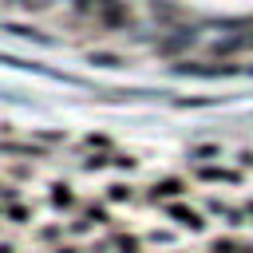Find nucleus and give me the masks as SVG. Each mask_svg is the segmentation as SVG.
I'll list each match as a JSON object with an SVG mask.
<instances>
[{
	"label": "nucleus",
	"instance_id": "1",
	"mask_svg": "<svg viewBox=\"0 0 253 253\" xmlns=\"http://www.w3.org/2000/svg\"><path fill=\"white\" fill-rule=\"evenodd\" d=\"M71 8H75L79 16H87V20H95V24L107 28V32L130 24V12H126L123 0H71Z\"/></svg>",
	"mask_w": 253,
	"mask_h": 253
},
{
	"label": "nucleus",
	"instance_id": "2",
	"mask_svg": "<svg viewBox=\"0 0 253 253\" xmlns=\"http://www.w3.org/2000/svg\"><path fill=\"white\" fill-rule=\"evenodd\" d=\"M186 194H190V178H182V174H162V178L150 182L146 202H150V206H166V202H182Z\"/></svg>",
	"mask_w": 253,
	"mask_h": 253
},
{
	"label": "nucleus",
	"instance_id": "3",
	"mask_svg": "<svg viewBox=\"0 0 253 253\" xmlns=\"http://www.w3.org/2000/svg\"><path fill=\"white\" fill-rule=\"evenodd\" d=\"M162 213H166L178 229H190V233H202V229H206V221H210V217H206V210L190 206L186 198H182V202H166V206H162Z\"/></svg>",
	"mask_w": 253,
	"mask_h": 253
},
{
	"label": "nucleus",
	"instance_id": "4",
	"mask_svg": "<svg viewBox=\"0 0 253 253\" xmlns=\"http://www.w3.org/2000/svg\"><path fill=\"white\" fill-rule=\"evenodd\" d=\"M194 178L198 182H210V186H241L245 182V174L237 170V166H225V162H206V166H194Z\"/></svg>",
	"mask_w": 253,
	"mask_h": 253
},
{
	"label": "nucleus",
	"instance_id": "5",
	"mask_svg": "<svg viewBox=\"0 0 253 253\" xmlns=\"http://www.w3.org/2000/svg\"><path fill=\"white\" fill-rule=\"evenodd\" d=\"M47 206H51L55 213H75V210H79V194H75V186L63 182V178H55V182L47 186Z\"/></svg>",
	"mask_w": 253,
	"mask_h": 253
},
{
	"label": "nucleus",
	"instance_id": "6",
	"mask_svg": "<svg viewBox=\"0 0 253 253\" xmlns=\"http://www.w3.org/2000/svg\"><path fill=\"white\" fill-rule=\"evenodd\" d=\"M206 217H221L229 229H241V225H245V210H241V206H229V202H221V198H210V202H206Z\"/></svg>",
	"mask_w": 253,
	"mask_h": 253
},
{
	"label": "nucleus",
	"instance_id": "7",
	"mask_svg": "<svg viewBox=\"0 0 253 253\" xmlns=\"http://www.w3.org/2000/svg\"><path fill=\"white\" fill-rule=\"evenodd\" d=\"M107 245H111V253H146L142 249V237L138 233H126V229H107Z\"/></svg>",
	"mask_w": 253,
	"mask_h": 253
},
{
	"label": "nucleus",
	"instance_id": "8",
	"mask_svg": "<svg viewBox=\"0 0 253 253\" xmlns=\"http://www.w3.org/2000/svg\"><path fill=\"white\" fill-rule=\"evenodd\" d=\"M103 202H107V206H130V202H134V186H130V182H107Z\"/></svg>",
	"mask_w": 253,
	"mask_h": 253
},
{
	"label": "nucleus",
	"instance_id": "9",
	"mask_svg": "<svg viewBox=\"0 0 253 253\" xmlns=\"http://www.w3.org/2000/svg\"><path fill=\"white\" fill-rule=\"evenodd\" d=\"M4 221H12V225H28V221H36V213H32V206H28L24 198H16V202L4 206Z\"/></svg>",
	"mask_w": 253,
	"mask_h": 253
},
{
	"label": "nucleus",
	"instance_id": "10",
	"mask_svg": "<svg viewBox=\"0 0 253 253\" xmlns=\"http://www.w3.org/2000/svg\"><path fill=\"white\" fill-rule=\"evenodd\" d=\"M36 241L47 245V249H55L59 241H67V237H63V221H47V225H40V229H36Z\"/></svg>",
	"mask_w": 253,
	"mask_h": 253
},
{
	"label": "nucleus",
	"instance_id": "11",
	"mask_svg": "<svg viewBox=\"0 0 253 253\" xmlns=\"http://www.w3.org/2000/svg\"><path fill=\"white\" fill-rule=\"evenodd\" d=\"M206 162H221V146L202 142V146H194V150H190V166H206Z\"/></svg>",
	"mask_w": 253,
	"mask_h": 253
},
{
	"label": "nucleus",
	"instance_id": "12",
	"mask_svg": "<svg viewBox=\"0 0 253 253\" xmlns=\"http://www.w3.org/2000/svg\"><path fill=\"white\" fill-rule=\"evenodd\" d=\"M4 4H12L20 12H47V8H55V0H4Z\"/></svg>",
	"mask_w": 253,
	"mask_h": 253
},
{
	"label": "nucleus",
	"instance_id": "13",
	"mask_svg": "<svg viewBox=\"0 0 253 253\" xmlns=\"http://www.w3.org/2000/svg\"><path fill=\"white\" fill-rule=\"evenodd\" d=\"M111 170H119V174H134V170H138V158H130V154H111Z\"/></svg>",
	"mask_w": 253,
	"mask_h": 253
},
{
	"label": "nucleus",
	"instance_id": "14",
	"mask_svg": "<svg viewBox=\"0 0 253 253\" xmlns=\"http://www.w3.org/2000/svg\"><path fill=\"white\" fill-rule=\"evenodd\" d=\"M146 241H150V245H174V233H170V229H154Z\"/></svg>",
	"mask_w": 253,
	"mask_h": 253
},
{
	"label": "nucleus",
	"instance_id": "15",
	"mask_svg": "<svg viewBox=\"0 0 253 253\" xmlns=\"http://www.w3.org/2000/svg\"><path fill=\"white\" fill-rule=\"evenodd\" d=\"M51 253H83V245H79V241H59Z\"/></svg>",
	"mask_w": 253,
	"mask_h": 253
},
{
	"label": "nucleus",
	"instance_id": "16",
	"mask_svg": "<svg viewBox=\"0 0 253 253\" xmlns=\"http://www.w3.org/2000/svg\"><path fill=\"white\" fill-rule=\"evenodd\" d=\"M0 253H16V241H0Z\"/></svg>",
	"mask_w": 253,
	"mask_h": 253
},
{
	"label": "nucleus",
	"instance_id": "17",
	"mask_svg": "<svg viewBox=\"0 0 253 253\" xmlns=\"http://www.w3.org/2000/svg\"><path fill=\"white\" fill-rule=\"evenodd\" d=\"M237 162H241V166H253V154H241Z\"/></svg>",
	"mask_w": 253,
	"mask_h": 253
},
{
	"label": "nucleus",
	"instance_id": "18",
	"mask_svg": "<svg viewBox=\"0 0 253 253\" xmlns=\"http://www.w3.org/2000/svg\"><path fill=\"white\" fill-rule=\"evenodd\" d=\"M170 253H182V249H170Z\"/></svg>",
	"mask_w": 253,
	"mask_h": 253
}]
</instances>
